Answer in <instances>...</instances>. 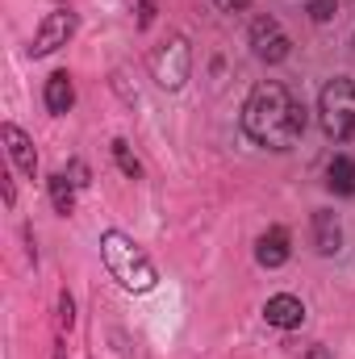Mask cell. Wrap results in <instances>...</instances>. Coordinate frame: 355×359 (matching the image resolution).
<instances>
[{"instance_id":"6da1fadb","label":"cell","mask_w":355,"mask_h":359,"mask_svg":"<svg viewBox=\"0 0 355 359\" xmlns=\"http://www.w3.org/2000/svg\"><path fill=\"white\" fill-rule=\"evenodd\" d=\"M243 134L267 151H288L305 134V109L284 84L267 80L243 104Z\"/></svg>"},{"instance_id":"7a4b0ae2","label":"cell","mask_w":355,"mask_h":359,"mask_svg":"<svg viewBox=\"0 0 355 359\" xmlns=\"http://www.w3.org/2000/svg\"><path fill=\"white\" fill-rule=\"evenodd\" d=\"M100 259H105L109 276L121 288H130V292H151L155 280H159L155 276V264L147 259V251L134 238H126L121 230H105L100 234Z\"/></svg>"},{"instance_id":"3957f363","label":"cell","mask_w":355,"mask_h":359,"mask_svg":"<svg viewBox=\"0 0 355 359\" xmlns=\"http://www.w3.org/2000/svg\"><path fill=\"white\" fill-rule=\"evenodd\" d=\"M318 117H322L326 138L351 142L355 138V80L335 76V80L322 88V96H318Z\"/></svg>"},{"instance_id":"277c9868","label":"cell","mask_w":355,"mask_h":359,"mask_svg":"<svg viewBox=\"0 0 355 359\" xmlns=\"http://www.w3.org/2000/svg\"><path fill=\"white\" fill-rule=\"evenodd\" d=\"M151 67H155V80H159L168 92L184 88V80H188V72H192V50H188V42H184V38L163 42V46L155 50Z\"/></svg>"},{"instance_id":"5b68a950","label":"cell","mask_w":355,"mask_h":359,"mask_svg":"<svg viewBox=\"0 0 355 359\" xmlns=\"http://www.w3.org/2000/svg\"><path fill=\"white\" fill-rule=\"evenodd\" d=\"M288 34L280 29V21L276 17H255L251 21V50H255V59H264V63H280V59H288Z\"/></svg>"},{"instance_id":"8992f818","label":"cell","mask_w":355,"mask_h":359,"mask_svg":"<svg viewBox=\"0 0 355 359\" xmlns=\"http://www.w3.org/2000/svg\"><path fill=\"white\" fill-rule=\"evenodd\" d=\"M72 34H76V13L59 8V13H51V17L38 25V34H34V42H29V55H34V59H42V55H51V50L67 46V38H72Z\"/></svg>"},{"instance_id":"52a82bcc","label":"cell","mask_w":355,"mask_h":359,"mask_svg":"<svg viewBox=\"0 0 355 359\" xmlns=\"http://www.w3.org/2000/svg\"><path fill=\"white\" fill-rule=\"evenodd\" d=\"M0 138H4V151H8V159L17 163V172H21V176H34V172H38V155H34V142L25 138V130H17L13 121H4V126H0Z\"/></svg>"},{"instance_id":"ba28073f","label":"cell","mask_w":355,"mask_h":359,"mask_svg":"<svg viewBox=\"0 0 355 359\" xmlns=\"http://www.w3.org/2000/svg\"><path fill=\"white\" fill-rule=\"evenodd\" d=\"M264 318H267V326H280V330H297V326L305 322V305H301L297 297L280 292V297H272V301L264 305Z\"/></svg>"},{"instance_id":"9c48e42d","label":"cell","mask_w":355,"mask_h":359,"mask_svg":"<svg viewBox=\"0 0 355 359\" xmlns=\"http://www.w3.org/2000/svg\"><path fill=\"white\" fill-rule=\"evenodd\" d=\"M314 243H318L322 255H335L343 247V230H339V217L330 209H318L314 213Z\"/></svg>"},{"instance_id":"30bf717a","label":"cell","mask_w":355,"mask_h":359,"mask_svg":"<svg viewBox=\"0 0 355 359\" xmlns=\"http://www.w3.org/2000/svg\"><path fill=\"white\" fill-rule=\"evenodd\" d=\"M255 259H260L264 268H280V264L288 259V230H284V226H272L264 238H260Z\"/></svg>"},{"instance_id":"8fae6325","label":"cell","mask_w":355,"mask_h":359,"mask_svg":"<svg viewBox=\"0 0 355 359\" xmlns=\"http://www.w3.org/2000/svg\"><path fill=\"white\" fill-rule=\"evenodd\" d=\"M76 104V84H72V76L67 72H55L51 80H46V109L51 113H67Z\"/></svg>"},{"instance_id":"7c38bea8","label":"cell","mask_w":355,"mask_h":359,"mask_svg":"<svg viewBox=\"0 0 355 359\" xmlns=\"http://www.w3.org/2000/svg\"><path fill=\"white\" fill-rule=\"evenodd\" d=\"M326 184H330V192L351 196L355 192V159L351 155H335V159H330V168H326Z\"/></svg>"},{"instance_id":"4fadbf2b","label":"cell","mask_w":355,"mask_h":359,"mask_svg":"<svg viewBox=\"0 0 355 359\" xmlns=\"http://www.w3.org/2000/svg\"><path fill=\"white\" fill-rule=\"evenodd\" d=\"M46 184H51V201H55V209L67 217V213L76 209V180H67L63 172H55Z\"/></svg>"},{"instance_id":"5bb4252c","label":"cell","mask_w":355,"mask_h":359,"mask_svg":"<svg viewBox=\"0 0 355 359\" xmlns=\"http://www.w3.org/2000/svg\"><path fill=\"white\" fill-rule=\"evenodd\" d=\"M113 159H117V168H121V172H126L130 180H138V176H142V168H138V159H134V155L126 151V142H121V138L113 142Z\"/></svg>"},{"instance_id":"9a60e30c","label":"cell","mask_w":355,"mask_h":359,"mask_svg":"<svg viewBox=\"0 0 355 359\" xmlns=\"http://www.w3.org/2000/svg\"><path fill=\"white\" fill-rule=\"evenodd\" d=\"M339 8H335V0H309V17L314 21H330Z\"/></svg>"},{"instance_id":"2e32d148","label":"cell","mask_w":355,"mask_h":359,"mask_svg":"<svg viewBox=\"0 0 355 359\" xmlns=\"http://www.w3.org/2000/svg\"><path fill=\"white\" fill-rule=\"evenodd\" d=\"M72 322H76V318H72V297L63 292V297H59V326H72Z\"/></svg>"},{"instance_id":"e0dca14e","label":"cell","mask_w":355,"mask_h":359,"mask_svg":"<svg viewBox=\"0 0 355 359\" xmlns=\"http://www.w3.org/2000/svg\"><path fill=\"white\" fill-rule=\"evenodd\" d=\"M213 4H217V8H226V13H239V8H247L251 0H213Z\"/></svg>"},{"instance_id":"ac0fdd59","label":"cell","mask_w":355,"mask_h":359,"mask_svg":"<svg viewBox=\"0 0 355 359\" xmlns=\"http://www.w3.org/2000/svg\"><path fill=\"white\" fill-rule=\"evenodd\" d=\"M305 359H330V351H326V347H322V343H314V347H309V351H305Z\"/></svg>"}]
</instances>
